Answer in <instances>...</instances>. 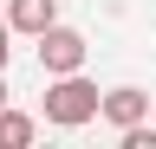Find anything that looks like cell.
<instances>
[{
    "label": "cell",
    "instance_id": "cell-4",
    "mask_svg": "<svg viewBox=\"0 0 156 149\" xmlns=\"http://www.w3.org/2000/svg\"><path fill=\"white\" fill-rule=\"evenodd\" d=\"M13 32H46L58 20V0H7V13H0Z\"/></svg>",
    "mask_w": 156,
    "mask_h": 149
},
{
    "label": "cell",
    "instance_id": "cell-5",
    "mask_svg": "<svg viewBox=\"0 0 156 149\" xmlns=\"http://www.w3.org/2000/svg\"><path fill=\"white\" fill-rule=\"evenodd\" d=\"M39 136V123L26 117V110H7V104H0V149H26Z\"/></svg>",
    "mask_w": 156,
    "mask_h": 149
},
{
    "label": "cell",
    "instance_id": "cell-7",
    "mask_svg": "<svg viewBox=\"0 0 156 149\" xmlns=\"http://www.w3.org/2000/svg\"><path fill=\"white\" fill-rule=\"evenodd\" d=\"M7 97H13V91H7V71H0V104H7Z\"/></svg>",
    "mask_w": 156,
    "mask_h": 149
},
{
    "label": "cell",
    "instance_id": "cell-1",
    "mask_svg": "<svg viewBox=\"0 0 156 149\" xmlns=\"http://www.w3.org/2000/svg\"><path fill=\"white\" fill-rule=\"evenodd\" d=\"M98 117V84L85 78V71H58V78L46 84V123L52 130H78Z\"/></svg>",
    "mask_w": 156,
    "mask_h": 149
},
{
    "label": "cell",
    "instance_id": "cell-3",
    "mask_svg": "<svg viewBox=\"0 0 156 149\" xmlns=\"http://www.w3.org/2000/svg\"><path fill=\"white\" fill-rule=\"evenodd\" d=\"M98 117L111 130H130V123H150V97L136 84H117V91H98Z\"/></svg>",
    "mask_w": 156,
    "mask_h": 149
},
{
    "label": "cell",
    "instance_id": "cell-2",
    "mask_svg": "<svg viewBox=\"0 0 156 149\" xmlns=\"http://www.w3.org/2000/svg\"><path fill=\"white\" fill-rule=\"evenodd\" d=\"M39 39V71H46V78H58V71H85V32H72V26H46V32H33Z\"/></svg>",
    "mask_w": 156,
    "mask_h": 149
},
{
    "label": "cell",
    "instance_id": "cell-6",
    "mask_svg": "<svg viewBox=\"0 0 156 149\" xmlns=\"http://www.w3.org/2000/svg\"><path fill=\"white\" fill-rule=\"evenodd\" d=\"M7 59H13V26L0 20V71H7Z\"/></svg>",
    "mask_w": 156,
    "mask_h": 149
}]
</instances>
